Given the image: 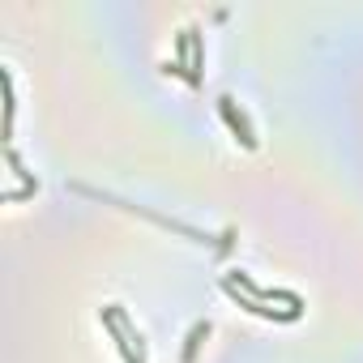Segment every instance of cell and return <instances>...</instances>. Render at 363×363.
Here are the masks:
<instances>
[{
  "label": "cell",
  "mask_w": 363,
  "mask_h": 363,
  "mask_svg": "<svg viewBox=\"0 0 363 363\" xmlns=\"http://www.w3.org/2000/svg\"><path fill=\"white\" fill-rule=\"evenodd\" d=\"M218 111H223V120L231 124L235 141H240L244 150H257V133H252V124L244 120V111H235V99H231V94H223V99H218Z\"/></svg>",
  "instance_id": "6da1fadb"
},
{
  "label": "cell",
  "mask_w": 363,
  "mask_h": 363,
  "mask_svg": "<svg viewBox=\"0 0 363 363\" xmlns=\"http://www.w3.org/2000/svg\"><path fill=\"white\" fill-rule=\"evenodd\" d=\"M201 337H210V320H197V325H193V333H189V346H184V363H193V359H197V346H201Z\"/></svg>",
  "instance_id": "7a4b0ae2"
}]
</instances>
